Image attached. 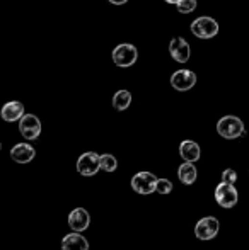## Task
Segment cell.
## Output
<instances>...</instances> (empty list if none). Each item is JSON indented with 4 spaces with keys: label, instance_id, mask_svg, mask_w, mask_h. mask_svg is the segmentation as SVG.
Masks as SVG:
<instances>
[{
    "label": "cell",
    "instance_id": "6",
    "mask_svg": "<svg viewBox=\"0 0 249 250\" xmlns=\"http://www.w3.org/2000/svg\"><path fill=\"white\" fill-rule=\"evenodd\" d=\"M239 194H237V189L234 188V184H226V182H220L215 189V201L222 208H232L237 204Z\"/></svg>",
    "mask_w": 249,
    "mask_h": 250
},
{
    "label": "cell",
    "instance_id": "17",
    "mask_svg": "<svg viewBox=\"0 0 249 250\" xmlns=\"http://www.w3.org/2000/svg\"><path fill=\"white\" fill-rule=\"evenodd\" d=\"M130 104H132V94L128 92V90H118L116 94H114L113 97V107L116 109V111H126V109L130 107Z\"/></svg>",
    "mask_w": 249,
    "mask_h": 250
},
{
    "label": "cell",
    "instance_id": "4",
    "mask_svg": "<svg viewBox=\"0 0 249 250\" xmlns=\"http://www.w3.org/2000/svg\"><path fill=\"white\" fill-rule=\"evenodd\" d=\"M101 168V155L94 151H86L77 160V172L84 177H92Z\"/></svg>",
    "mask_w": 249,
    "mask_h": 250
},
{
    "label": "cell",
    "instance_id": "9",
    "mask_svg": "<svg viewBox=\"0 0 249 250\" xmlns=\"http://www.w3.org/2000/svg\"><path fill=\"white\" fill-rule=\"evenodd\" d=\"M219 220L213 216H206L202 218V220L196 223L195 227V235L200 238V240H212L215 238V235L219 233Z\"/></svg>",
    "mask_w": 249,
    "mask_h": 250
},
{
    "label": "cell",
    "instance_id": "5",
    "mask_svg": "<svg viewBox=\"0 0 249 250\" xmlns=\"http://www.w3.org/2000/svg\"><path fill=\"white\" fill-rule=\"evenodd\" d=\"M157 181L159 179L152 172H138L132 177V189L138 194H150L157 189Z\"/></svg>",
    "mask_w": 249,
    "mask_h": 250
},
{
    "label": "cell",
    "instance_id": "10",
    "mask_svg": "<svg viewBox=\"0 0 249 250\" xmlns=\"http://www.w3.org/2000/svg\"><path fill=\"white\" fill-rule=\"evenodd\" d=\"M169 53L178 63H186L191 56V48L184 38H173L169 43Z\"/></svg>",
    "mask_w": 249,
    "mask_h": 250
},
{
    "label": "cell",
    "instance_id": "7",
    "mask_svg": "<svg viewBox=\"0 0 249 250\" xmlns=\"http://www.w3.org/2000/svg\"><path fill=\"white\" fill-rule=\"evenodd\" d=\"M171 85L173 89L180 90V92H186L196 85V73L188 68L178 70L171 75Z\"/></svg>",
    "mask_w": 249,
    "mask_h": 250
},
{
    "label": "cell",
    "instance_id": "20",
    "mask_svg": "<svg viewBox=\"0 0 249 250\" xmlns=\"http://www.w3.org/2000/svg\"><path fill=\"white\" fill-rule=\"evenodd\" d=\"M159 194H169L173 191V182L169 179H159L157 181V189H156Z\"/></svg>",
    "mask_w": 249,
    "mask_h": 250
},
{
    "label": "cell",
    "instance_id": "16",
    "mask_svg": "<svg viewBox=\"0 0 249 250\" xmlns=\"http://www.w3.org/2000/svg\"><path fill=\"white\" fill-rule=\"evenodd\" d=\"M178 175H180V181L183 184L191 186L196 181V177H198V172H196V167L193 165V162H184L178 168Z\"/></svg>",
    "mask_w": 249,
    "mask_h": 250
},
{
    "label": "cell",
    "instance_id": "8",
    "mask_svg": "<svg viewBox=\"0 0 249 250\" xmlns=\"http://www.w3.org/2000/svg\"><path fill=\"white\" fill-rule=\"evenodd\" d=\"M19 131L26 140H36L41 135V121L34 114H24L19 121Z\"/></svg>",
    "mask_w": 249,
    "mask_h": 250
},
{
    "label": "cell",
    "instance_id": "22",
    "mask_svg": "<svg viewBox=\"0 0 249 250\" xmlns=\"http://www.w3.org/2000/svg\"><path fill=\"white\" fill-rule=\"evenodd\" d=\"M110 3H113V5H125L128 0H108Z\"/></svg>",
    "mask_w": 249,
    "mask_h": 250
},
{
    "label": "cell",
    "instance_id": "21",
    "mask_svg": "<svg viewBox=\"0 0 249 250\" xmlns=\"http://www.w3.org/2000/svg\"><path fill=\"white\" fill-rule=\"evenodd\" d=\"M236 181H237L236 170H232V168H226V170L222 172V182H226V184H234Z\"/></svg>",
    "mask_w": 249,
    "mask_h": 250
},
{
    "label": "cell",
    "instance_id": "18",
    "mask_svg": "<svg viewBox=\"0 0 249 250\" xmlns=\"http://www.w3.org/2000/svg\"><path fill=\"white\" fill-rule=\"evenodd\" d=\"M116 167H118V162L113 155H110V153L101 155V168H103L104 172H114Z\"/></svg>",
    "mask_w": 249,
    "mask_h": 250
},
{
    "label": "cell",
    "instance_id": "12",
    "mask_svg": "<svg viewBox=\"0 0 249 250\" xmlns=\"http://www.w3.org/2000/svg\"><path fill=\"white\" fill-rule=\"evenodd\" d=\"M89 223H91V218H89V213H87L84 208H77L70 213L68 216V225L73 231H84L89 228Z\"/></svg>",
    "mask_w": 249,
    "mask_h": 250
},
{
    "label": "cell",
    "instance_id": "11",
    "mask_svg": "<svg viewBox=\"0 0 249 250\" xmlns=\"http://www.w3.org/2000/svg\"><path fill=\"white\" fill-rule=\"evenodd\" d=\"M3 121L7 123H14V121H21V118L24 116V105L19 101H10L7 104H3L2 111H0Z\"/></svg>",
    "mask_w": 249,
    "mask_h": 250
},
{
    "label": "cell",
    "instance_id": "14",
    "mask_svg": "<svg viewBox=\"0 0 249 250\" xmlns=\"http://www.w3.org/2000/svg\"><path fill=\"white\" fill-rule=\"evenodd\" d=\"M62 249L63 250H89V244H87V240L79 231H73V233H68L63 237Z\"/></svg>",
    "mask_w": 249,
    "mask_h": 250
},
{
    "label": "cell",
    "instance_id": "19",
    "mask_svg": "<svg viewBox=\"0 0 249 250\" xmlns=\"http://www.w3.org/2000/svg\"><path fill=\"white\" fill-rule=\"evenodd\" d=\"M196 5H198L196 0H180L176 3V9L180 14H191L196 9Z\"/></svg>",
    "mask_w": 249,
    "mask_h": 250
},
{
    "label": "cell",
    "instance_id": "3",
    "mask_svg": "<svg viewBox=\"0 0 249 250\" xmlns=\"http://www.w3.org/2000/svg\"><path fill=\"white\" fill-rule=\"evenodd\" d=\"M136 58H138V50L130 43H121L113 50V62L120 68H128L135 65Z\"/></svg>",
    "mask_w": 249,
    "mask_h": 250
},
{
    "label": "cell",
    "instance_id": "15",
    "mask_svg": "<svg viewBox=\"0 0 249 250\" xmlns=\"http://www.w3.org/2000/svg\"><path fill=\"white\" fill-rule=\"evenodd\" d=\"M180 155L184 158V162H196L200 160L202 151H200L198 143L191 142V140H184L180 145Z\"/></svg>",
    "mask_w": 249,
    "mask_h": 250
},
{
    "label": "cell",
    "instance_id": "1",
    "mask_svg": "<svg viewBox=\"0 0 249 250\" xmlns=\"http://www.w3.org/2000/svg\"><path fill=\"white\" fill-rule=\"evenodd\" d=\"M217 133L226 140H236L246 133V128L237 116H224L217 123Z\"/></svg>",
    "mask_w": 249,
    "mask_h": 250
},
{
    "label": "cell",
    "instance_id": "13",
    "mask_svg": "<svg viewBox=\"0 0 249 250\" xmlns=\"http://www.w3.org/2000/svg\"><path fill=\"white\" fill-rule=\"evenodd\" d=\"M34 155H36V151H34L31 145H27V143H17L10 150V157L17 164H27V162L33 160Z\"/></svg>",
    "mask_w": 249,
    "mask_h": 250
},
{
    "label": "cell",
    "instance_id": "23",
    "mask_svg": "<svg viewBox=\"0 0 249 250\" xmlns=\"http://www.w3.org/2000/svg\"><path fill=\"white\" fill-rule=\"evenodd\" d=\"M164 2H167V3H174V5H176V3L180 2V0H164Z\"/></svg>",
    "mask_w": 249,
    "mask_h": 250
},
{
    "label": "cell",
    "instance_id": "2",
    "mask_svg": "<svg viewBox=\"0 0 249 250\" xmlns=\"http://www.w3.org/2000/svg\"><path fill=\"white\" fill-rule=\"evenodd\" d=\"M191 33L195 34L196 38L200 40H212L213 36L219 34V22H217L213 17H208V16H202L198 19H195L189 26Z\"/></svg>",
    "mask_w": 249,
    "mask_h": 250
}]
</instances>
